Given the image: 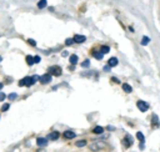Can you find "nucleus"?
Returning <instances> with one entry per match:
<instances>
[{"mask_svg":"<svg viewBox=\"0 0 160 152\" xmlns=\"http://www.w3.org/2000/svg\"><path fill=\"white\" fill-rule=\"evenodd\" d=\"M105 147H106V145L104 143V142L96 141V142H93L92 143L90 150H93V151H103V150H105Z\"/></svg>","mask_w":160,"mask_h":152,"instance_id":"1","label":"nucleus"},{"mask_svg":"<svg viewBox=\"0 0 160 152\" xmlns=\"http://www.w3.org/2000/svg\"><path fill=\"white\" fill-rule=\"evenodd\" d=\"M48 72L50 75H53V76H60L63 71H61L60 66H51V67H49Z\"/></svg>","mask_w":160,"mask_h":152,"instance_id":"2","label":"nucleus"},{"mask_svg":"<svg viewBox=\"0 0 160 152\" xmlns=\"http://www.w3.org/2000/svg\"><path fill=\"white\" fill-rule=\"evenodd\" d=\"M19 85H20V86H28L29 87V86H33L34 85V81H33V79L28 76V77L21 79V80L19 81Z\"/></svg>","mask_w":160,"mask_h":152,"instance_id":"3","label":"nucleus"},{"mask_svg":"<svg viewBox=\"0 0 160 152\" xmlns=\"http://www.w3.org/2000/svg\"><path fill=\"white\" fill-rule=\"evenodd\" d=\"M136 106H138V109H139L142 112H145V111H148V110H149V104L145 102V101H142V100L138 101Z\"/></svg>","mask_w":160,"mask_h":152,"instance_id":"4","label":"nucleus"},{"mask_svg":"<svg viewBox=\"0 0 160 152\" xmlns=\"http://www.w3.org/2000/svg\"><path fill=\"white\" fill-rule=\"evenodd\" d=\"M51 76H53V75H50L49 72H48V74H45V75L40 76V80H39V81L41 82L43 85H45V84H49V82L51 81Z\"/></svg>","mask_w":160,"mask_h":152,"instance_id":"5","label":"nucleus"},{"mask_svg":"<svg viewBox=\"0 0 160 152\" xmlns=\"http://www.w3.org/2000/svg\"><path fill=\"white\" fill-rule=\"evenodd\" d=\"M36 145L39 147H45L46 145H48V140L44 137H38L36 138Z\"/></svg>","mask_w":160,"mask_h":152,"instance_id":"6","label":"nucleus"},{"mask_svg":"<svg viewBox=\"0 0 160 152\" xmlns=\"http://www.w3.org/2000/svg\"><path fill=\"white\" fill-rule=\"evenodd\" d=\"M133 145V138H131L130 135H126L125 136V140H124V146L125 147H130Z\"/></svg>","mask_w":160,"mask_h":152,"instance_id":"7","label":"nucleus"},{"mask_svg":"<svg viewBox=\"0 0 160 152\" xmlns=\"http://www.w3.org/2000/svg\"><path fill=\"white\" fill-rule=\"evenodd\" d=\"M86 40V37L84 35H75L74 36V43H78V44H81Z\"/></svg>","mask_w":160,"mask_h":152,"instance_id":"8","label":"nucleus"},{"mask_svg":"<svg viewBox=\"0 0 160 152\" xmlns=\"http://www.w3.org/2000/svg\"><path fill=\"white\" fill-rule=\"evenodd\" d=\"M64 137H67V138H74L75 137V132L74 131H65L64 132Z\"/></svg>","mask_w":160,"mask_h":152,"instance_id":"9","label":"nucleus"},{"mask_svg":"<svg viewBox=\"0 0 160 152\" xmlns=\"http://www.w3.org/2000/svg\"><path fill=\"white\" fill-rule=\"evenodd\" d=\"M118 59L117 58H111V59H109V61H108V64L111 66V67H114V66H117L118 65Z\"/></svg>","mask_w":160,"mask_h":152,"instance_id":"10","label":"nucleus"},{"mask_svg":"<svg viewBox=\"0 0 160 152\" xmlns=\"http://www.w3.org/2000/svg\"><path fill=\"white\" fill-rule=\"evenodd\" d=\"M48 138H49V140H58V138H59V132L58 131L51 132V134L48 136Z\"/></svg>","mask_w":160,"mask_h":152,"instance_id":"11","label":"nucleus"},{"mask_svg":"<svg viewBox=\"0 0 160 152\" xmlns=\"http://www.w3.org/2000/svg\"><path fill=\"white\" fill-rule=\"evenodd\" d=\"M153 125L155 126V127H159L160 126V122H159V117L156 115H153Z\"/></svg>","mask_w":160,"mask_h":152,"instance_id":"12","label":"nucleus"},{"mask_svg":"<svg viewBox=\"0 0 160 152\" xmlns=\"http://www.w3.org/2000/svg\"><path fill=\"white\" fill-rule=\"evenodd\" d=\"M104 132V128L101 127V126H96L95 128H94V134H96V135H100V134H103Z\"/></svg>","mask_w":160,"mask_h":152,"instance_id":"13","label":"nucleus"},{"mask_svg":"<svg viewBox=\"0 0 160 152\" xmlns=\"http://www.w3.org/2000/svg\"><path fill=\"white\" fill-rule=\"evenodd\" d=\"M123 90L125 91V92L130 94L131 91H133V88H131V86H130V85H128V84H124V85H123Z\"/></svg>","mask_w":160,"mask_h":152,"instance_id":"14","label":"nucleus"},{"mask_svg":"<svg viewBox=\"0 0 160 152\" xmlns=\"http://www.w3.org/2000/svg\"><path fill=\"white\" fill-rule=\"evenodd\" d=\"M46 5H48V3H46V0H40V1L38 3V8H39V9H44Z\"/></svg>","mask_w":160,"mask_h":152,"instance_id":"15","label":"nucleus"},{"mask_svg":"<svg viewBox=\"0 0 160 152\" xmlns=\"http://www.w3.org/2000/svg\"><path fill=\"white\" fill-rule=\"evenodd\" d=\"M76 62H78V56L74 54V55L70 56V64H71V65H75Z\"/></svg>","mask_w":160,"mask_h":152,"instance_id":"16","label":"nucleus"},{"mask_svg":"<svg viewBox=\"0 0 160 152\" xmlns=\"http://www.w3.org/2000/svg\"><path fill=\"white\" fill-rule=\"evenodd\" d=\"M26 62H28V65H29V66H31V65H33V64H35V62H34V58H33V56H26Z\"/></svg>","mask_w":160,"mask_h":152,"instance_id":"17","label":"nucleus"},{"mask_svg":"<svg viewBox=\"0 0 160 152\" xmlns=\"http://www.w3.org/2000/svg\"><path fill=\"white\" fill-rule=\"evenodd\" d=\"M136 138H138V140H139L140 142H144V140H145V137H144L143 132H140V131L136 134Z\"/></svg>","mask_w":160,"mask_h":152,"instance_id":"18","label":"nucleus"},{"mask_svg":"<svg viewBox=\"0 0 160 152\" xmlns=\"http://www.w3.org/2000/svg\"><path fill=\"white\" fill-rule=\"evenodd\" d=\"M103 56H104V54H103L101 51H100V52H94V58L98 59V60H101Z\"/></svg>","mask_w":160,"mask_h":152,"instance_id":"19","label":"nucleus"},{"mask_svg":"<svg viewBox=\"0 0 160 152\" xmlns=\"http://www.w3.org/2000/svg\"><path fill=\"white\" fill-rule=\"evenodd\" d=\"M149 43H150V39H149V37H148V36H144L143 40H142V45L145 46V45H148Z\"/></svg>","mask_w":160,"mask_h":152,"instance_id":"20","label":"nucleus"},{"mask_svg":"<svg viewBox=\"0 0 160 152\" xmlns=\"http://www.w3.org/2000/svg\"><path fill=\"white\" fill-rule=\"evenodd\" d=\"M75 145H76L78 147H84V146L86 145V141H85V140H80V141H78Z\"/></svg>","mask_w":160,"mask_h":152,"instance_id":"21","label":"nucleus"},{"mask_svg":"<svg viewBox=\"0 0 160 152\" xmlns=\"http://www.w3.org/2000/svg\"><path fill=\"white\" fill-rule=\"evenodd\" d=\"M109 51H110V47H109V46H106V45L101 46V52L103 54H106V52H109Z\"/></svg>","mask_w":160,"mask_h":152,"instance_id":"22","label":"nucleus"},{"mask_svg":"<svg viewBox=\"0 0 160 152\" xmlns=\"http://www.w3.org/2000/svg\"><path fill=\"white\" fill-rule=\"evenodd\" d=\"M31 79H33L34 84H35L36 81H39V80H40V76H39V75H33V76H31Z\"/></svg>","mask_w":160,"mask_h":152,"instance_id":"23","label":"nucleus"},{"mask_svg":"<svg viewBox=\"0 0 160 152\" xmlns=\"http://www.w3.org/2000/svg\"><path fill=\"white\" fill-rule=\"evenodd\" d=\"M89 65H90V61H89V60H85V61H83V64H81V66H83V67H89Z\"/></svg>","mask_w":160,"mask_h":152,"instance_id":"24","label":"nucleus"},{"mask_svg":"<svg viewBox=\"0 0 160 152\" xmlns=\"http://www.w3.org/2000/svg\"><path fill=\"white\" fill-rule=\"evenodd\" d=\"M16 96H18L16 94H14V92H13V94H10V95H9L8 97H9V100H11V101H13V100H15V99H16Z\"/></svg>","mask_w":160,"mask_h":152,"instance_id":"25","label":"nucleus"},{"mask_svg":"<svg viewBox=\"0 0 160 152\" xmlns=\"http://www.w3.org/2000/svg\"><path fill=\"white\" fill-rule=\"evenodd\" d=\"M9 107H10V105H9V104H5V105L1 107V111H8Z\"/></svg>","mask_w":160,"mask_h":152,"instance_id":"26","label":"nucleus"},{"mask_svg":"<svg viewBox=\"0 0 160 152\" xmlns=\"http://www.w3.org/2000/svg\"><path fill=\"white\" fill-rule=\"evenodd\" d=\"M6 97H8V96H6V95H5V94H3V92H0V101H4V100L6 99Z\"/></svg>","mask_w":160,"mask_h":152,"instance_id":"27","label":"nucleus"},{"mask_svg":"<svg viewBox=\"0 0 160 152\" xmlns=\"http://www.w3.org/2000/svg\"><path fill=\"white\" fill-rule=\"evenodd\" d=\"M28 43H29L30 45H33V46H36V41H35V40H31V39H29V40H28Z\"/></svg>","mask_w":160,"mask_h":152,"instance_id":"28","label":"nucleus"},{"mask_svg":"<svg viewBox=\"0 0 160 152\" xmlns=\"http://www.w3.org/2000/svg\"><path fill=\"white\" fill-rule=\"evenodd\" d=\"M110 67H111V66H110V65H109V64H108V66H104V71H106V72H109V71H110Z\"/></svg>","mask_w":160,"mask_h":152,"instance_id":"29","label":"nucleus"},{"mask_svg":"<svg viewBox=\"0 0 160 152\" xmlns=\"http://www.w3.org/2000/svg\"><path fill=\"white\" fill-rule=\"evenodd\" d=\"M74 43V39H68L67 40V45H71Z\"/></svg>","mask_w":160,"mask_h":152,"instance_id":"30","label":"nucleus"},{"mask_svg":"<svg viewBox=\"0 0 160 152\" xmlns=\"http://www.w3.org/2000/svg\"><path fill=\"white\" fill-rule=\"evenodd\" d=\"M68 55H69V52L67 51V50H65V51H63V52H61V56H63V58H67Z\"/></svg>","mask_w":160,"mask_h":152,"instance_id":"31","label":"nucleus"},{"mask_svg":"<svg viewBox=\"0 0 160 152\" xmlns=\"http://www.w3.org/2000/svg\"><path fill=\"white\" fill-rule=\"evenodd\" d=\"M34 62H40V58H39V56H34Z\"/></svg>","mask_w":160,"mask_h":152,"instance_id":"32","label":"nucleus"},{"mask_svg":"<svg viewBox=\"0 0 160 152\" xmlns=\"http://www.w3.org/2000/svg\"><path fill=\"white\" fill-rule=\"evenodd\" d=\"M1 88H3V84H0V90H1Z\"/></svg>","mask_w":160,"mask_h":152,"instance_id":"33","label":"nucleus"},{"mask_svg":"<svg viewBox=\"0 0 160 152\" xmlns=\"http://www.w3.org/2000/svg\"><path fill=\"white\" fill-rule=\"evenodd\" d=\"M1 60H3V58H1V56H0V62H1Z\"/></svg>","mask_w":160,"mask_h":152,"instance_id":"34","label":"nucleus"}]
</instances>
